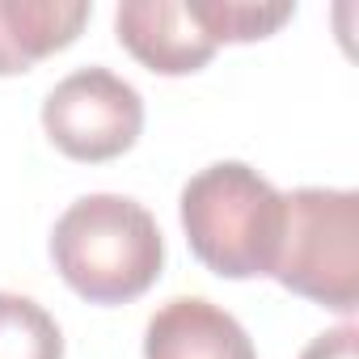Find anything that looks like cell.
Returning <instances> with one entry per match:
<instances>
[{
	"label": "cell",
	"mask_w": 359,
	"mask_h": 359,
	"mask_svg": "<svg viewBox=\"0 0 359 359\" xmlns=\"http://www.w3.org/2000/svg\"><path fill=\"white\" fill-rule=\"evenodd\" d=\"M195 22L208 30V39L216 47L224 43H258L271 39L283 22L296 18V5H266V0H187Z\"/></svg>",
	"instance_id": "obj_8"
},
{
	"label": "cell",
	"mask_w": 359,
	"mask_h": 359,
	"mask_svg": "<svg viewBox=\"0 0 359 359\" xmlns=\"http://www.w3.org/2000/svg\"><path fill=\"white\" fill-rule=\"evenodd\" d=\"M60 279L89 304L140 300L165 266V237L152 212L127 195H85L51 229Z\"/></svg>",
	"instance_id": "obj_1"
},
{
	"label": "cell",
	"mask_w": 359,
	"mask_h": 359,
	"mask_svg": "<svg viewBox=\"0 0 359 359\" xmlns=\"http://www.w3.org/2000/svg\"><path fill=\"white\" fill-rule=\"evenodd\" d=\"M114 34L156 76L199 72L220 51L187 0H123L114 9Z\"/></svg>",
	"instance_id": "obj_5"
},
{
	"label": "cell",
	"mask_w": 359,
	"mask_h": 359,
	"mask_svg": "<svg viewBox=\"0 0 359 359\" xmlns=\"http://www.w3.org/2000/svg\"><path fill=\"white\" fill-rule=\"evenodd\" d=\"M47 140L85 165L114 161L135 148L144 131V97L118 72L89 64L68 72L43 102Z\"/></svg>",
	"instance_id": "obj_4"
},
{
	"label": "cell",
	"mask_w": 359,
	"mask_h": 359,
	"mask_svg": "<svg viewBox=\"0 0 359 359\" xmlns=\"http://www.w3.org/2000/svg\"><path fill=\"white\" fill-rule=\"evenodd\" d=\"M0 359H64V334L39 300L0 292Z\"/></svg>",
	"instance_id": "obj_9"
},
{
	"label": "cell",
	"mask_w": 359,
	"mask_h": 359,
	"mask_svg": "<svg viewBox=\"0 0 359 359\" xmlns=\"http://www.w3.org/2000/svg\"><path fill=\"white\" fill-rule=\"evenodd\" d=\"M271 279L342 317L359 304V195L300 187L283 195V237Z\"/></svg>",
	"instance_id": "obj_3"
},
{
	"label": "cell",
	"mask_w": 359,
	"mask_h": 359,
	"mask_svg": "<svg viewBox=\"0 0 359 359\" xmlns=\"http://www.w3.org/2000/svg\"><path fill=\"white\" fill-rule=\"evenodd\" d=\"M191 254L220 279L271 275L283 237V191L245 161L199 169L177 199Z\"/></svg>",
	"instance_id": "obj_2"
},
{
	"label": "cell",
	"mask_w": 359,
	"mask_h": 359,
	"mask_svg": "<svg viewBox=\"0 0 359 359\" xmlns=\"http://www.w3.org/2000/svg\"><path fill=\"white\" fill-rule=\"evenodd\" d=\"M144 359H258V351L229 309L203 296H173L144 325Z\"/></svg>",
	"instance_id": "obj_6"
},
{
	"label": "cell",
	"mask_w": 359,
	"mask_h": 359,
	"mask_svg": "<svg viewBox=\"0 0 359 359\" xmlns=\"http://www.w3.org/2000/svg\"><path fill=\"white\" fill-rule=\"evenodd\" d=\"M89 0H0V76L30 72L72 47L89 22Z\"/></svg>",
	"instance_id": "obj_7"
},
{
	"label": "cell",
	"mask_w": 359,
	"mask_h": 359,
	"mask_svg": "<svg viewBox=\"0 0 359 359\" xmlns=\"http://www.w3.org/2000/svg\"><path fill=\"white\" fill-rule=\"evenodd\" d=\"M300 359H359V330H355L351 321H342V325L317 334V338L300 351Z\"/></svg>",
	"instance_id": "obj_10"
}]
</instances>
